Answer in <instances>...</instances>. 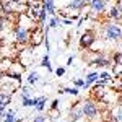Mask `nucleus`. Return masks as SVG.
Returning a JSON list of instances; mask_svg holds the SVG:
<instances>
[{
    "label": "nucleus",
    "mask_w": 122,
    "mask_h": 122,
    "mask_svg": "<svg viewBox=\"0 0 122 122\" xmlns=\"http://www.w3.org/2000/svg\"><path fill=\"white\" fill-rule=\"evenodd\" d=\"M111 62H112L114 65H121V64H122V54H121V51H116V52L112 54Z\"/></svg>",
    "instance_id": "4be33fe9"
},
{
    "label": "nucleus",
    "mask_w": 122,
    "mask_h": 122,
    "mask_svg": "<svg viewBox=\"0 0 122 122\" xmlns=\"http://www.w3.org/2000/svg\"><path fill=\"white\" fill-rule=\"evenodd\" d=\"M57 122H62V121H57Z\"/></svg>",
    "instance_id": "72a5a7b5"
},
{
    "label": "nucleus",
    "mask_w": 122,
    "mask_h": 122,
    "mask_svg": "<svg viewBox=\"0 0 122 122\" xmlns=\"http://www.w3.org/2000/svg\"><path fill=\"white\" fill-rule=\"evenodd\" d=\"M0 103L8 106V104L11 103V96H10L8 93H3V91H2V93H0Z\"/></svg>",
    "instance_id": "5701e85b"
},
{
    "label": "nucleus",
    "mask_w": 122,
    "mask_h": 122,
    "mask_svg": "<svg viewBox=\"0 0 122 122\" xmlns=\"http://www.w3.org/2000/svg\"><path fill=\"white\" fill-rule=\"evenodd\" d=\"M59 104H60L59 99H52V103H51V111L57 112V111H59Z\"/></svg>",
    "instance_id": "bb28decb"
},
{
    "label": "nucleus",
    "mask_w": 122,
    "mask_h": 122,
    "mask_svg": "<svg viewBox=\"0 0 122 122\" xmlns=\"http://www.w3.org/2000/svg\"><path fill=\"white\" fill-rule=\"evenodd\" d=\"M72 64H73V56H70L67 59V65H72Z\"/></svg>",
    "instance_id": "473e14b6"
},
{
    "label": "nucleus",
    "mask_w": 122,
    "mask_h": 122,
    "mask_svg": "<svg viewBox=\"0 0 122 122\" xmlns=\"http://www.w3.org/2000/svg\"><path fill=\"white\" fill-rule=\"evenodd\" d=\"M121 36H122V29L119 23L109 21L103 26V38L109 42H121Z\"/></svg>",
    "instance_id": "f257e3e1"
},
{
    "label": "nucleus",
    "mask_w": 122,
    "mask_h": 122,
    "mask_svg": "<svg viewBox=\"0 0 122 122\" xmlns=\"http://www.w3.org/2000/svg\"><path fill=\"white\" fill-rule=\"evenodd\" d=\"M83 80H85V85L80 88V90L86 91V90H90V88H91V85L98 80V72H90V73H86V76H85Z\"/></svg>",
    "instance_id": "f8f14e48"
},
{
    "label": "nucleus",
    "mask_w": 122,
    "mask_h": 122,
    "mask_svg": "<svg viewBox=\"0 0 122 122\" xmlns=\"http://www.w3.org/2000/svg\"><path fill=\"white\" fill-rule=\"evenodd\" d=\"M31 122H47V116H44V114H38V116L33 117Z\"/></svg>",
    "instance_id": "a878e982"
},
{
    "label": "nucleus",
    "mask_w": 122,
    "mask_h": 122,
    "mask_svg": "<svg viewBox=\"0 0 122 122\" xmlns=\"http://www.w3.org/2000/svg\"><path fill=\"white\" fill-rule=\"evenodd\" d=\"M13 34H15V41L20 42V44H26L29 42V28L25 26V25H16L15 29H13Z\"/></svg>",
    "instance_id": "20e7f679"
},
{
    "label": "nucleus",
    "mask_w": 122,
    "mask_h": 122,
    "mask_svg": "<svg viewBox=\"0 0 122 122\" xmlns=\"http://www.w3.org/2000/svg\"><path fill=\"white\" fill-rule=\"evenodd\" d=\"M26 81H28V85H38L39 81H41V75H39L36 70H34V72H29Z\"/></svg>",
    "instance_id": "dca6fc26"
},
{
    "label": "nucleus",
    "mask_w": 122,
    "mask_h": 122,
    "mask_svg": "<svg viewBox=\"0 0 122 122\" xmlns=\"http://www.w3.org/2000/svg\"><path fill=\"white\" fill-rule=\"evenodd\" d=\"M47 16H49V15H47V11H46L44 8H42V7H41V11H39V16H38V20H36V21H39V26H41V28H42V26H46Z\"/></svg>",
    "instance_id": "aec40b11"
},
{
    "label": "nucleus",
    "mask_w": 122,
    "mask_h": 122,
    "mask_svg": "<svg viewBox=\"0 0 122 122\" xmlns=\"http://www.w3.org/2000/svg\"><path fill=\"white\" fill-rule=\"evenodd\" d=\"M29 39H31V44L33 46H39L42 42V39H44V31H42V28L41 26L33 28V34H29Z\"/></svg>",
    "instance_id": "1a4fd4ad"
},
{
    "label": "nucleus",
    "mask_w": 122,
    "mask_h": 122,
    "mask_svg": "<svg viewBox=\"0 0 122 122\" xmlns=\"http://www.w3.org/2000/svg\"><path fill=\"white\" fill-rule=\"evenodd\" d=\"M46 103H47V98L46 96H39L38 98V103L34 106V109L38 111V112H42L44 109H46Z\"/></svg>",
    "instance_id": "f3484780"
},
{
    "label": "nucleus",
    "mask_w": 122,
    "mask_h": 122,
    "mask_svg": "<svg viewBox=\"0 0 122 122\" xmlns=\"http://www.w3.org/2000/svg\"><path fill=\"white\" fill-rule=\"evenodd\" d=\"M49 122H52V121H49Z\"/></svg>",
    "instance_id": "f704fd0d"
},
{
    "label": "nucleus",
    "mask_w": 122,
    "mask_h": 122,
    "mask_svg": "<svg viewBox=\"0 0 122 122\" xmlns=\"http://www.w3.org/2000/svg\"><path fill=\"white\" fill-rule=\"evenodd\" d=\"M41 67L47 68L49 72H54L52 64H51V57H49V54H44V56H42V59H41Z\"/></svg>",
    "instance_id": "a211bd4d"
},
{
    "label": "nucleus",
    "mask_w": 122,
    "mask_h": 122,
    "mask_svg": "<svg viewBox=\"0 0 122 122\" xmlns=\"http://www.w3.org/2000/svg\"><path fill=\"white\" fill-rule=\"evenodd\" d=\"M38 103V98H21V106L23 107H34Z\"/></svg>",
    "instance_id": "6ab92c4d"
},
{
    "label": "nucleus",
    "mask_w": 122,
    "mask_h": 122,
    "mask_svg": "<svg viewBox=\"0 0 122 122\" xmlns=\"http://www.w3.org/2000/svg\"><path fill=\"white\" fill-rule=\"evenodd\" d=\"M0 13H2L3 16L10 18L13 13H16V11H15V3H13L11 0H0Z\"/></svg>",
    "instance_id": "0eeeda50"
},
{
    "label": "nucleus",
    "mask_w": 122,
    "mask_h": 122,
    "mask_svg": "<svg viewBox=\"0 0 122 122\" xmlns=\"http://www.w3.org/2000/svg\"><path fill=\"white\" fill-rule=\"evenodd\" d=\"M98 80H101V81H106V83H112L114 81V76L111 72H107V70H103V72H98Z\"/></svg>",
    "instance_id": "4468645a"
},
{
    "label": "nucleus",
    "mask_w": 122,
    "mask_h": 122,
    "mask_svg": "<svg viewBox=\"0 0 122 122\" xmlns=\"http://www.w3.org/2000/svg\"><path fill=\"white\" fill-rule=\"evenodd\" d=\"M15 5H26V0H11Z\"/></svg>",
    "instance_id": "7c9ffc66"
},
{
    "label": "nucleus",
    "mask_w": 122,
    "mask_h": 122,
    "mask_svg": "<svg viewBox=\"0 0 122 122\" xmlns=\"http://www.w3.org/2000/svg\"><path fill=\"white\" fill-rule=\"evenodd\" d=\"M90 65L98 67V68H107V67L112 65V62H111L109 57L104 56L103 52H96V56H94V59L90 62Z\"/></svg>",
    "instance_id": "39448f33"
},
{
    "label": "nucleus",
    "mask_w": 122,
    "mask_h": 122,
    "mask_svg": "<svg viewBox=\"0 0 122 122\" xmlns=\"http://www.w3.org/2000/svg\"><path fill=\"white\" fill-rule=\"evenodd\" d=\"M85 85L83 78H72V86H76V88H81Z\"/></svg>",
    "instance_id": "393cba45"
},
{
    "label": "nucleus",
    "mask_w": 122,
    "mask_h": 122,
    "mask_svg": "<svg viewBox=\"0 0 122 122\" xmlns=\"http://www.w3.org/2000/svg\"><path fill=\"white\" fill-rule=\"evenodd\" d=\"M7 16H3L2 13H0V31H3V28H5V21H7Z\"/></svg>",
    "instance_id": "c756f323"
},
{
    "label": "nucleus",
    "mask_w": 122,
    "mask_h": 122,
    "mask_svg": "<svg viewBox=\"0 0 122 122\" xmlns=\"http://www.w3.org/2000/svg\"><path fill=\"white\" fill-rule=\"evenodd\" d=\"M68 119H70V122H78L80 119H83V112H81L80 103L73 104V106L68 109Z\"/></svg>",
    "instance_id": "6e6552de"
},
{
    "label": "nucleus",
    "mask_w": 122,
    "mask_h": 122,
    "mask_svg": "<svg viewBox=\"0 0 122 122\" xmlns=\"http://www.w3.org/2000/svg\"><path fill=\"white\" fill-rule=\"evenodd\" d=\"M54 73H56L59 78H60V76H64V75H65V67H57L56 70H54Z\"/></svg>",
    "instance_id": "cd10ccee"
},
{
    "label": "nucleus",
    "mask_w": 122,
    "mask_h": 122,
    "mask_svg": "<svg viewBox=\"0 0 122 122\" xmlns=\"http://www.w3.org/2000/svg\"><path fill=\"white\" fill-rule=\"evenodd\" d=\"M107 18L111 20V21L114 20L116 23L121 21V0H117L116 5H112V7L109 8V15H107Z\"/></svg>",
    "instance_id": "9d476101"
},
{
    "label": "nucleus",
    "mask_w": 122,
    "mask_h": 122,
    "mask_svg": "<svg viewBox=\"0 0 122 122\" xmlns=\"http://www.w3.org/2000/svg\"><path fill=\"white\" fill-rule=\"evenodd\" d=\"M20 94H21V98H31V91H29L28 85H25V86L20 88Z\"/></svg>",
    "instance_id": "b1692460"
},
{
    "label": "nucleus",
    "mask_w": 122,
    "mask_h": 122,
    "mask_svg": "<svg viewBox=\"0 0 122 122\" xmlns=\"http://www.w3.org/2000/svg\"><path fill=\"white\" fill-rule=\"evenodd\" d=\"M80 107H81L83 117H86L88 121H94L99 114V107H98L96 101H93V99H85L83 103H80Z\"/></svg>",
    "instance_id": "f03ea898"
},
{
    "label": "nucleus",
    "mask_w": 122,
    "mask_h": 122,
    "mask_svg": "<svg viewBox=\"0 0 122 122\" xmlns=\"http://www.w3.org/2000/svg\"><path fill=\"white\" fill-rule=\"evenodd\" d=\"M59 26H62V25H60V16H59V15L49 16V20H47V28L56 29V28H59Z\"/></svg>",
    "instance_id": "2eb2a0df"
},
{
    "label": "nucleus",
    "mask_w": 122,
    "mask_h": 122,
    "mask_svg": "<svg viewBox=\"0 0 122 122\" xmlns=\"http://www.w3.org/2000/svg\"><path fill=\"white\" fill-rule=\"evenodd\" d=\"M85 7H86V3H85L83 0H68V3H67V8L68 10H73V11H83Z\"/></svg>",
    "instance_id": "ddd939ff"
},
{
    "label": "nucleus",
    "mask_w": 122,
    "mask_h": 122,
    "mask_svg": "<svg viewBox=\"0 0 122 122\" xmlns=\"http://www.w3.org/2000/svg\"><path fill=\"white\" fill-rule=\"evenodd\" d=\"M62 91L64 94H70V96H78L80 94V88H76V86H67V88H62Z\"/></svg>",
    "instance_id": "412c9836"
},
{
    "label": "nucleus",
    "mask_w": 122,
    "mask_h": 122,
    "mask_svg": "<svg viewBox=\"0 0 122 122\" xmlns=\"http://www.w3.org/2000/svg\"><path fill=\"white\" fill-rule=\"evenodd\" d=\"M5 111H7V104H2V103H0V116L5 112Z\"/></svg>",
    "instance_id": "2f4dec72"
},
{
    "label": "nucleus",
    "mask_w": 122,
    "mask_h": 122,
    "mask_svg": "<svg viewBox=\"0 0 122 122\" xmlns=\"http://www.w3.org/2000/svg\"><path fill=\"white\" fill-rule=\"evenodd\" d=\"M98 39H96V34H94L93 29H86L81 33V36H80V41H78V44H80V49H91L94 46V42H96Z\"/></svg>",
    "instance_id": "7ed1b4c3"
},
{
    "label": "nucleus",
    "mask_w": 122,
    "mask_h": 122,
    "mask_svg": "<svg viewBox=\"0 0 122 122\" xmlns=\"http://www.w3.org/2000/svg\"><path fill=\"white\" fill-rule=\"evenodd\" d=\"M86 18H88V16H80V18H78V23H76V29H81V28H83V25H85V21H86Z\"/></svg>",
    "instance_id": "c85d7f7f"
},
{
    "label": "nucleus",
    "mask_w": 122,
    "mask_h": 122,
    "mask_svg": "<svg viewBox=\"0 0 122 122\" xmlns=\"http://www.w3.org/2000/svg\"><path fill=\"white\" fill-rule=\"evenodd\" d=\"M41 7L47 11L49 16L57 15V8H56V0H41Z\"/></svg>",
    "instance_id": "9b49d317"
},
{
    "label": "nucleus",
    "mask_w": 122,
    "mask_h": 122,
    "mask_svg": "<svg viewBox=\"0 0 122 122\" xmlns=\"http://www.w3.org/2000/svg\"><path fill=\"white\" fill-rule=\"evenodd\" d=\"M88 5H90V11L93 13L94 16H101L104 11H106L107 2H106V0H91Z\"/></svg>",
    "instance_id": "423d86ee"
}]
</instances>
